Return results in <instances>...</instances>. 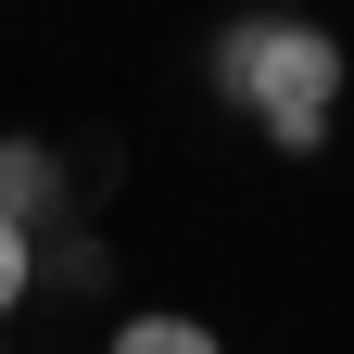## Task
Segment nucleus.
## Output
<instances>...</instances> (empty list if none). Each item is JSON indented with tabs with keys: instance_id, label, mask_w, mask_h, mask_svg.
<instances>
[{
	"instance_id": "nucleus-1",
	"label": "nucleus",
	"mask_w": 354,
	"mask_h": 354,
	"mask_svg": "<svg viewBox=\"0 0 354 354\" xmlns=\"http://www.w3.org/2000/svg\"><path fill=\"white\" fill-rule=\"evenodd\" d=\"M203 76H215V102L253 114L266 152H291V165H317L329 127H342V38L304 26V13H228L203 38Z\"/></svg>"
},
{
	"instance_id": "nucleus-2",
	"label": "nucleus",
	"mask_w": 354,
	"mask_h": 354,
	"mask_svg": "<svg viewBox=\"0 0 354 354\" xmlns=\"http://www.w3.org/2000/svg\"><path fill=\"white\" fill-rule=\"evenodd\" d=\"M0 215H13V228L64 215V152L38 140V127H0Z\"/></svg>"
},
{
	"instance_id": "nucleus-3",
	"label": "nucleus",
	"mask_w": 354,
	"mask_h": 354,
	"mask_svg": "<svg viewBox=\"0 0 354 354\" xmlns=\"http://www.w3.org/2000/svg\"><path fill=\"white\" fill-rule=\"evenodd\" d=\"M102 354H228L203 317H177V304H140V317H114V342Z\"/></svg>"
},
{
	"instance_id": "nucleus-4",
	"label": "nucleus",
	"mask_w": 354,
	"mask_h": 354,
	"mask_svg": "<svg viewBox=\"0 0 354 354\" xmlns=\"http://www.w3.org/2000/svg\"><path fill=\"white\" fill-rule=\"evenodd\" d=\"M26 291H38V228H13V215H0V317H13Z\"/></svg>"
},
{
	"instance_id": "nucleus-5",
	"label": "nucleus",
	"mask_w": 354,
	"mask_h": 354,
	"mask_svg": "<svg viewBox=\"0 0 354 354\" xmlns=\"http://www.w3.org/2000/svg\"><path fill=\"white\" fill-rule=\"evenodd\" d=\"M38 279H64V291H102V241H64V253H38Z\"/></svg>"
}]
</instances>
